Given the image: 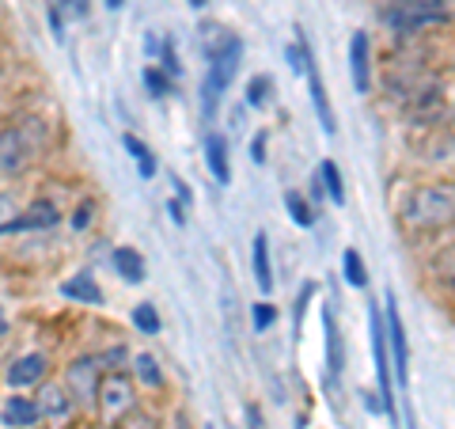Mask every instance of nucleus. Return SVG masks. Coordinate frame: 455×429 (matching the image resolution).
Masks as SVG:
<instances>
[{
  "label": "nucleus",
  "mask_w": 455,
  "mask_h": 429,
  "mask_svg": "<svg viewBox=\"0 0 455 429\" xmlns=\"http://www.w3.org/2000/svg\"><path fill=\"white\" fill-rule=\"evenodd\" d=\"M239 53H243V50L224 53V57H217V61H209V77H205V84H202V99H205V114H209V118H212V110H217L220 95L228 92V84H232V77H235Z\"/></svg>",
  "instance_id": "5"
},
{
  "label": "nucleus",
  "mask_w": 455,
  "mask_h": 429,
  "mask_svg": "<svg viewBox=\"0 0 455 429\" xmlns=\"http://www.w3.org/2000/svg\"><path fill=\"white\" fill-rule=\"evenodd\" d=\"M61 293L68 296V300H76V304H103V289L95 285V278H88V274H76V278H68L65 285H61Z\"/></svg>",
  "instance_id": "17"
},
{
  "label": "nucleus",
  "mask_w": 455,
  "mask_h": 429,
  "mask_svg": "<svg viewBox=\"0 0 455 429\" xmlns=\"http://www.w3.org/2000/svg\"><path fill=\"white\" fill-rule=\"evenodd\" d=\"M451 213H455L451 187H418L414 194H410L406 224H414V228H444V224H451Z\"/></svg>",
  "instance_id": "2"
},
{
  "label": "nucleus",
  "mask_w": 455,
  "mask_h": 429,
  "mask_svg": "<svg viewBox=\"0 0 455 429\" xmlns=\"http://www.w3.org/2000/svg\"><path fill=\"white\" fill-rule=\"evenodd\" d=\"M209 429H212V425H209Z\"/></svg>",
  "instance_id": "39"
},
{
  "label": "nucleus",
  "mask_w": 455,
  "mask_h": 429,
  "mask_svg": "<svg viewBox=\"0 0 455 429\" xmlns=\"http://www.w3.org/2000/svg\"><path fill=\"white\" fill-rule=\"evenodd\" d=\"M315 179H323L319 187H323L326 194H331V202H334V206H346V182H341V171H338V164H334V160H323Z\"/></svg>",
  "instance_id": "19"
},
{
  "label": "nucleus",
  "mask_w": 455,
  "mask_h": 429,
  "mask_svg": "<svg viewBox=\"0 0 455 429\" xmlns=\"http://www.w3.org/2000/svg\"><path fill=\"white\" fill-rule=\"evenodd\" d=\"M323 327H326V361H331V373H341V335L331 312H323Z\"/></svg>",
  "instance_id": "22"
},
{
  "label": "nucleus",
  "mask_w": 455,
  "mask_h": 429,
  "mask_svg": "<svg viewBox=\"0 0 455 429\" xmlns=\"http://www.w3.org/2000/svg\"><path fill=\"white\" fill-rule=\"evenodd\" d=\"M42 373H46V353H23L8 365V384L12 388H27V384L42 380Z\"/></svg>",
  "instance_id": "11"
},
{
  "label": "nucleus",
  "mask_w": 455,
  "mask_h": 429,
  "mask_svg": "<svg viewBox=\"0 0 455 429\" xmlns=\"http://www.w3.org/2000/svg\"><path fill=\"white\" fill-rule=\"evenodd\" d=\"M110 263H114V270H118L122 281H130V285L145 281V259H140L133 247H118V251L110 255Z\"/></svg>",
  "instance_id": "18"
},
{
  "label": "nucleus",
  "mask_w": 455,
  "mask_h": 429,
  "mask_svg": "<svg viewBox=\"0 0 455 429\" xmlns=\"http://www.w3.org/2000/svg\"><path fill=\"white\" fill-rule=\"evenodd\" d=\"M20 217V209H16V198L12 194H0V232H4V228L12 224Z\"/></svg>",
  "instance_id": "29"
},
{
  "label": "nucleus",
  "mask_w": 455,
  "mask_h": 429,
  "mask_svg": "<svg viewBox=\"0 0 455 429\" xmlns=\"http://www.w3.org/2000/svg\"><path fill=\"white\" fill-rule=\"evenodd\" d=\"M349 69H353V88L361 95L372 92V46H368L364 31H357L349 38Z\"/></svg>",
  "instance_id": "8"
},
{
  "label": "nucleus",
  "mask_w": 455,
  "mask_h": 429,
  "mask_svg": "<svg viewBox=\"0 0 455 429\" xmlns=\"http://www.w3.org/2000/svg\"><path fill=\"white\" fill-rule=\"evenodd\" d=\"M251 247H254V251H251L254 281H259V289H262V293H269V289H274V263H269V239H266V232L254 236Z\"/></svg>",
  "instance_id": "13"
},
{
  "label": "nucleus",
  "mask_w": 455,
  "mask_h": 429,
  "mask_svg": "<svg viewBox=\"0 0 455 429\" xmlns=\"http://www.w3.org/2000/svg\"><path fill=\"white\" fill-rule=\"evenodd\" d=\"M122 145H125V152H130L133 160H137L140 175H145V179H152V175H156V156H152V149L145 145V141H137L133 134H125V137H122Z\"/></svg>",
  "instance_id": "20"
},
{
  "label": "nucleus",
  "mask_w": 455,
  "mask_h": 429,
  "mask_svg": "<svg viewBox=\"0 0 455 429\" xmlns=\"http://www.w3.org/2000/svg\"><path fill=\"white\" fill-rule=\"evenodd\" d=\"M35 407H38V418H65V414L73 410V399L65 395V388H57V384H46Z\"/></svg>",
  "instance_id": "15"
},
{
  "label": "nucleus",
  "mask_w": 455,
  "mask_h": 429,
  "mask_svg": "<svg viewBox=\"0 0 455 429\" xmlns=\"http://www.w3.org/2000/svg\"><path fill=\"white\" fill-rule=\"evenodd\" d=\"M341 270H346V281L353 285V289H364L368 285V270H364V259L357 247H349L346 255H341Z\"/></svg>",
  "instance_id": "21"
},
{
  "label": "nucleus",
  "mask_w": 455,
  "mask_h": 429,
  "mask_svg": "<svg viewBox=\"0 0 455 429\" xmlns=\"http://www.w3.org/2000/svg\"><path fill=\"white\" fill-rule=\"evenodd\" d=\"M251 160H254V164H262V160H266V137H262V134L251 141Z\"/></svg>",
  "instance_id": "32"
},
{
  "label": "nucleus",
  "mask_w": 455,
  "mask_h": 429,
  "mask_svg": "<svg viewBox=\"0 0 455 429\" xmlns=\"http://www.w3.org/2000/svg\"><path fill=\"white\" fill-rule=\"evenodd\" d=\"M68 221H73V228H76V232H80V228H88V221H92V202H84L76 213H73V217H68Z\"/></svg>",
  "instance_id": "30"
},
{
  "label": "nucleus",
  "mask_w": 455,
  "mask_h": 429,
  "mask_svg": "<svg viewBox=\"0 0 455 429\" xmlns=\"http://www.w3.org/2000/svg\"><path fill=\"white\" fill-rule=\"evenodd\" d=\"M247 422H251V429H266V418H262V410L259 407H247Z\"/></svg>",
  "instance_id": "33"
},
{
  "label": "nucleus",
  "mask_w": 455,
  "mask_h": 429,
  "mask_svg": "<svg viewBox=\"0 0 455 429\" xmlns=\"http://www.w3.org/2000/svg\"><path fill=\"white\" fill-rule=\"evenodd\" d=\"M0 422H4L8 429H31L38 422V407L23 395H12L4 403V410H0Z\"/></svg>",
  "instance_id": "12"
},
{
  "label": "nucleus",
  "mask_w": 455,
  "mask_h": 429,
  "mask_svg": "<svg viewBox=\"0 0 455 429\" xmlns=\"http://www.w3.org/2000/svg\"><path fill=\"white\" fill-rule=\"evenodd\" d=\"M65 12L73 20H84V16H88V0H65Z\"/></svg>",
  "instance_id": "31"
},
{
  "label": "nucleus",
  "mask_w": 455,
  "mask_h": 429,
  "mask_svg": "<svg viewBox=\"0 0 455 429\" xmlns=\"http://www.w3.org/2000/svg\"><path fill=\"white\" fill-rule=\"evenodd\" d=\"M133 368H137V376L145 380L148 388H160V384H164V373H160V365H156V357H152V353H137Z\"/></svg>",
  "instance_id": "24"
},
{
  "label": "nucleus",
  "mask_w": 455,
  "mask_h": 429,
  "mask_svg": "<svg viewBox=\"0 0 455 429\" xmlns=\"http://www.w3.org/2000/svg\"><path fill=\"white\" fill-rule=\"evenodd\" d=\"M205 164L217 182H232V167H228V141L220 134H209L205 141Z\"/></svg>",
  "instance_id": "14"
},
{
  "label": "nucleus",
  "mask_w": 455,
  "mask_h": 429,
  "mask_svg": "<svg viewBox=\"0 0 455 429\" xmlns=\"http://www.w3.org/2000/svg\"><path fill=\"white\" fill-rule=\"evenodd\" d=\"M197 50H202L205 61H217V57L235 53V50H243V46H239V38H235L232 31H228L224 23L209 20V23L197 27Z\"/></svg>",
  "instance_id": "7"
},
{
  "label": "nucleus",
  "mask_w": 455,
  "mask_h": 429,
  "mask_svg": "<svg viewBox=\"0 0 455 429\" xmlns=\"http://www.w3.org/2000/svg\"><path fill=\"white\" fill-rule=\"evenodd\" d=\"M133 323H137V331L156 335V331H160V312H156L152 304H137L133 308Z\"/></svg>",
  "instance_id": "25"
},
{
  "label": "nucleus",
  "mask_w": 455,
  "mask_h": 429,
  "mask_svg": "<svg viewBox=\"0 0 455 429\" xmlns=\"http://www.w3.org/2000/svg\"><path fill=\"white\" fill-rule=\"evenodd\" d=\"M125 429H152L148 418H125Z\"/></svg>",
  "instance_id": "35"
},
{
  "label": "nucleus",
  "mask_w": 455,
  "mask_h": 429,
  "mask_svg": "<svg viewBox=\"0 0 455 429\" xmlns=\"http://www.w3.org/2000/svg\"><path fill=\"white\" fill-rule=\"evenodd\" d=\"M274 320H277V308L269 304V300H262V304L251 308V327H254V331H266V327H274Z\"/></svg>",
  "instance_id": "27"
},
{
  "label": "nucleus",
  "mask_w": 455,
  "mask_h": 429,
  "mask_svg": "<svg viewBox=\"0 0 455 429\" xmlns=\"http://www.w3.org/2000/svg\"><path fill=\"white\" fill-rule=\"evenodd\" d=\"M383 327H387V350L395 353L391 373L406 384L410 380V350H406V331H403V316H398V308H395V296H387V304H383Z\"/></svg>",
  "instance_id": "6"
},
{
  "label": "nucleus",
  "mask_w": 455,
  "mask_h": 429,
  "mask_svg": "<svg viewBox=\"0 0 455 429\" xmlns=\"http://www.w3.org/2000/svg\"><path fill=\"white\" fill-rule=\"evenodd\" d=\"M284 209H289V217L300 224V228H311V224H315V213H311V206L304 202V194L289 190V194H284Z\"/></svg>",
  "instance_id": "23"
},
{
  "label": "nucleus",
  "mask_w": 455,
  "mask_h": 429,
  "mask_svg": "<svg viewBox=\"0 0 455 429\" xmlns=\"http://www.w3.org/2000/svg\"><path fill=\"white\" fill-rule=\"evenodd\" d=\"M304 73H307V84H311V103H315V114H319V122H323V130L334 137L338 130V122H334V110H331V99H326V88H323V77H319V69L315 61H311V53H307V65H304Z\"/></svg>",
  "instance_id": "10"
},
{
  "label": "nucleus",
  "mask_w": 455,
  "mask_h": 429,
  "mask_svg": "<svg viewBox=\"0 0 455 429\" xmlns=\"http://www.w3.org/2000/svg\"><path fill=\"white\" fill-rule=\"evenodd\" d=\"M209 4V0H190V8H205Z\"/></svg>",
  "instance_id": "37"
},
{
  "label": "nucleus",
  "mask_w": 455,
  "mask_h": 429,
  "mask_svg": "<svg viewBox=\"0 0 455 429\" xmlns=\"http://www.w3.org/2000/svg\"><path fill=\"white\" fill-rule=\"evenodd\" d=\"M269 88H274V80H269V77H254L247 84V103L251 107H266L269 103Z\"/></svg>",
  "instance_id": "26"
},
{
  "label": "nucleus",
  "mask_w": 455,
  "mask_h": 429,
  "mask_svg": "<svg viewBox=\"0 0 455 429\" xmlns=\"http://www.w3.org/2000/svg\"><path fill=\"white\" fill-rule=\"evenodd\" d=\"M145 88H148L156 99H164V95H167V77L160 73V69H145Z\"/></svg>",
  "instance_id": "28"
},
{
  "label": "nucleus",
  "mask_w": 455,
  "mask_h": 429,
  "mask_svg": "<svg viewBox=\"0 0 455 429\" xmlns=\"http://www.w3.org/2000/svg\"><path fill=\"white\" fill-rule=\"evenodd\" d=\"M95 403H99V418H103V425H122L133 414V403H137L130 376H99Z\"/></svg>",
  "instance_id": "3"
},
{
  "label": "nucleus",
  "mask_w": 455,
  "mask_h": 429,
  "mask_svg": "<svg viewBox=\"0 0 455 429\" xmlns=\"http://www.w3.org/2000/svg\"><path fill=\"white\" fill-rule=\"evenodd\" d=\"M0 335H4V316H0Z\"/></svg>",
  "instance_id": "38"
},
{
  "label": "nucleus",
  "mask_w": 455,
  "mask_h": 429,
  "mask_svg": "<svg viewBox=\"0 0 455 429\" xmlns=\"http://www.w3.org/2000/svg\"><path fill=\"white\" fill-rule=\"evenodd\" d=\"M167 213H171V221H175V224H187V217H182V206H179V202H167Z\"/></svg>",
  "instance_id": "34"
},
{
  "label": "nucleus",
  "mask_w": 455,
  "mask_h": 429,
  "mask_svg": "<svg viewBox=\"0 0 455 429\" xmlns=\"http://www.w3.org/2000/svg\"><path fill=\"white\" fill-rule=\"evenodd\" d=\"M53 224H57V209L50 202H35L31 209L23 213V217L12 221L4 232H27V228H53Z\"/></svg>",
  "instance_id": "16"
},
{
  "label": "nucleus",
  "mask_w": 455,
  "mask_h": 429,
  "mask_svg": "<svg viewBox=\"0 0 455 429\" xmlns=\"http://www.w3.org/2000/svg\"><path fill=\"white\" fill-rule=\"evenodd\" d=\"M122 4H125V0H107V8H110V12H118Z\"/></svg>",
  "instance_id": "36"
},
{
  "label": "nucleus",
  "mask_w": 455,
  "mask_h": 429,
  "mask_svg": "<svg viewBox=\"0 0 455 429\" xmlns=\"http://www.w3.org/2000/svg\"><path fill=\"white\" fill-rule=\"evenodd\" d=\"M448 4L444 0H395V4L383 8V23L398 35H414L425 31V27H436V23H448Z\"/></svg>",
  "instance_id": "1"
},
{
  "label": "nucleus",
  "mask_w": 455,
  "mask_h": 429,
  "mask_svg": "<svg viewBox=\"0 0 455 429\" xmlns=\"http://www.w3.org/2000/svg\"><path fill=\"white\" fill-rule=\"evenodd\" d=\"M65 380H68V388H73V395L80 399V403H92L95 388H99V361L95 357H80V361H73L65 368Z\"/></svg>",
  "instance_id": "9"
},
{
  "label": "nucleus",
  "mask_w": 455,
  "mask_h": 429,
  "mask_svg": "<svg viewBox=\"0 0 455 429\" xmlns=\"http://www.w3.org/2000/svg\"><path fill=\"white\" fill-rule=\"evenodd\" d=\"M35 156V145L31 137H27L23 125H12V130H0V175L4 179H16L27 171Z\"/></svg>",
  "instance_id": "4"
}]
</instances>
